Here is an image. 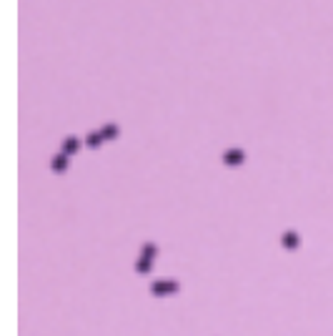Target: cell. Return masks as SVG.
Listing matches in <instances>:
<instances>
[{
	"label": "cell",
	"mask_w": 333,
	"mask_h": 336,
	"mask_svg": "<svg viewBox=\"0 0 333 336\" xmlns=\"http://www.w3.org/2000/svg\"><path fill=\"white\" fill-rule=\"evenodd\" d=\"M173 291H178L176 281H155L153 283V294L155 296H165V294H173Z\"/></svg>",
	"instance_id": "1"
},
{
	"label": "cell",
	"mask_w": 333,
	"mask_h": 336,
	"mask_svg": "<svg viewBox=\"0 0 333 336\" xmlns=\"http://www.w3.org/2000/svg\"><path fill=\"white\" fill-rule=\"evenodd\" d=\"M66 166H68V158H66V153H63V156H56V158H53V171H56V173H61V171H66Z\"/></svg>",
	"instance_id": "2"
},
{
	"label": "cell",
	"mask_w": 333,
	"mask_h": 336,
	"mask_svg": "<svg viewBox=\"0 0 333 336\" xmlns=\"http://www.w3.org/2000/svg\"><path fill=\"white\" fill-rule=\"evenodd\" d=\"M283 246H288V249H296V246H298V236H296L293 231L283 233Z\"/></svg>",
	"instance_id": "3"
},
{
	"label": "cell",
	"mask_w": 333,
	"mask_h": 336,
	"mask_svg": "<svg viewBox=\"0 0 333 336\" xmlns=\"http://www.w3.org/2000/svg\"><path fill=\"white\" fill-rule=\"evenodd\" d=\"M223 161H226V163H241V161H243V153H241V151H231V153L223 156Z\"/></svg>",
	"instance_id": "4"
},
{
	"label": "cell",
	"mask_w": 333,
	"mask_h": 336,
	"mask_svg": "<svg viewBox=\"0 0 333 336\" xmlns=\"http://www.w3.org/2000/svg\"><path fill=\"white\" fill-rule=\"evenodd\" d=\"M75 151H78V140H75V138H66V140H63V153H75Z\"/></svg>",
	"instance_id": "5"
},
{
	"label": "cell",
	"mask_w": 333,
	"mask_h": 336,
	"mask_svg": "<svg viewBox=\"0 0 333 336\" xmlns=\"http://www.w3.org/2000/svg\"><path fill=\"white\" fill-rule=\"evenodd\" d=\"M145 271H150V259L143 256V259L138 261V273H145Z\"/></svg>",
	"instance_id": "6"
},
{
	"label": "cell",
	"mask_w": 333,
	"mask_h": 336,
	"mask_svg": "<svg viewBox=\"0 0 333 336\" xmlns=\"http://www.w3.org/2000/svg\"><path fill=\"white\" fill-rule=\"evenodd\" d=\"M100 135H103V138H113V135H118V128H116V126H105V128L100 131Z\"/></svg>",
	"instance_id": "7"
},
{
	"label": "cell",
	"mask_w": 333,
	"mask_h": 336,
	"mask_svg": "<svg viewBox=\"0 0 333 336\" xmlns=\"http://www.w3.org/2000/svg\"><path fill=\"white\" fill-rule=\"evenodd\" d=\"M143 256H145V259H153V256H155V246H153V244H145V246H143Z\"/></svg>",
	"instance_id": "8"
}]
</instances>
